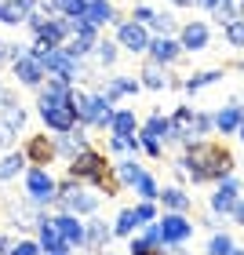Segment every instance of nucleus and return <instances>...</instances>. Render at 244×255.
I'll return each instance as SVG.
<instances>
[{"label":"nucleus","instance_id":"obj_1","mask_svg":"<svg viewBox=\"0 0 244 255\" xmlns=\"http://www.w3.org/2000/svg\"><path fill=\"white\" fill-rule=\"evenodd\" d=\"M234 153L223 142H212V138H190L182 142V157L175 160V175L182 182H193V186H204V182H223L234 175Z\"/></svg>","mask_w":244,"mask_h":255},{"label":"nucleus","instance_id":"obj_17","mask_svg":"<svg viewBox=\"0 0 244 255\" xmlns=\"http://www.w3.org/2000/svg\"><path fill=\"white\" fill-rule=\"evenodd\" d=\"M80 149H88V128L84 124H77L73 131H66V135H55V153L59 157L73 160Z\"/></svg>","mask_w":244,"mask_h":255},{"label":"nucleus","instance_id":"obj_56","mask_svg":"<svg viewBox=\"0 0 244 255\" xmlns=\"http://www.w3.org/2000/svg\"><path fill=\"white\" fill-rule=\"evenodd\" d=\"M237 138H241V142H244V124H241V128H237Z\"/></svg>","mask_w":244,"mask_h":255},{"label":"nucleus","instance_id":"obj_49","mask_svg":"<svg viewBox=\"0 0 244 255\" xmlns=\"http://www.w3.org/2000/svg\"><path fill=\"white\" fill-rule=\"evenodd\" d=\"M11 248H15V241H11V237L4 234V230H0V255H7Z\"/></svg>","mask_w":244,"mask_h":255},{"label":"nucleus","instance_id":"obj_58","mask_svg":"<svg viewBox=\"0 0 244 255\" xmlns=\"http://www.w3.org/2000/svg\"><path fill=\"white\" fill-rule=\"evenodd\" d=\"M230 255H244V248H234V252H230Z\"/></svg>","mask_w":244,"mask_h":255},{"label":"nucleus","instance_id":"obj_37","mask_svg":"<svg viewBox=\"0 0 244 255\" xmlns=\"http://www.w3.org/2000/svg\"><path fill=\"white\" fill-rule=\"evenodd\" d=\"M135 193H138V201H157V197H160V186H157V179L146 171V175L135 182Z\"/></svg>","mask_w":244,"mask_h":255},{"label":"nucleus","instance_id":"obj_25","mask_svg":"<svg viewBox=\"0 0 244 255\" xmlns=\"http://www.w3.org/2000/svg\"><path fill=\"white\" fill-rule=\"evenodd\" d=\"M113 168H117V179H121V186H135V182H138V179L146 175V168L138 164V157H135V153L121 157V160H117V164H113Z\"/></svg>","mask_w":244,"mask_h":255},{"label":"nucleus","instance_id":"obj_5","mask_svg":"<svg viewBox=\"0 0 244 255\" xmlns=\"http://www.w3.org/2000/svg\"><path fill=\"white\" fill-rule=\"evenodd\" d=\"M149 37H153L149 26H142V22H135V18L117 22V44L127 55H146L149 51Z\"/></svg>","mask_w":244,"mask_h":255},{"label":"nucleus","instance_id":"obj_36","mask_svg":"<svg viewBox=\"0 0 244 255\" xmlns=\"http://www.w3.org/2000/svg\"><path fill=\"white\" fill-rule=\"evenodd\" d=\"M234 248H237V241L230 237V234H219V230H215L212 241H208V252H204V255H230Z\"/></svg>","mask_w":244,"mask_h":255},{"label":"nucleus","instance_id":"obj_54","mask_svg":"<svg viewBox=\"0 0 244 255\" xmlns=\"http://www.w3.org/2000/svg\"><path fill=\"white\" fill-rule=\"evenodd\" d=\"M215 4H219V0H197V7H204V11H212Z\"/></svg>","mask_w":244,"mask_h":255},{"label":"nucleus","instance_id":"obj_46","mask_svg":"<svg viewBox=\"0 0 244 255\" xmlns=\"http://www.w3.org/2000/svg\"><path fill=\"white\" fill-rule=\"evenodd\" d=\"M22 55H29V44H18V40H15V44H7V59H11V62L22 59Z\"/></svg>","mask_w":244,"mask_h":255},{"label":"nucleus","instance_id":"obj_24","mask_svg":"<svg viewBox=\"0 0 244 255\" xmlns=\"http://www.w3.org/2000/svg\"><path fill=\"white\" fill-rule=\"evenodd\" d=\"M193 117H197L193 106H179L171 113V135H175V142H190L193 138Z\"/></svg>","mask_w":244,"mask_h":255},{"label":"nucleus","instance_id":"obj_28","mask_svg":"<svg viewBox=\"0 0 244 255\" xmlns=\"http://www.w3.org/2000/svg\"><path fill=\"white\" fill-rule=\"evenodd\" d=\"M0 121H4L7 128H11V131H22V128H26V121H29V113H26V106H22V102L15 99V102H7V106L4 110H0Z\"/></svg>","mask_w":244,"mask_h":255},{"label":"nucleus","instance_id":"obj_51","mask_svg":"<svg viewBox=\"0 0 244 255\" xmlns=\"http://www.w3.org/2000/svg\"><path fill=\"white\" fill-rule=\"evenodd\" d=\"M201 223H204L208 230H219V215H215V212H208V215L201 219Z\"/></svg>","mask_w":244,"mask_h":255},{"label":"nucleus","instance_id":"obj_29","mask_svg":"<svg viewBox=\"0 0 244 255\" xmlns=\"http://www.w3.org/2000/svg\"><path fill=\"white\" fill-rule=\"evenodd\" d=\"M135 230H142L135 208H121L117 219H113V234H117V237H135Z\"/></svg>","mask_w":244,"mask_h":255},{"label":"nucleus","instance_id":"obj_57","mask_svg":"<svg viewBox=\"0 0 244 255\" xmlns=\"http://www.w3.org/2000/svg\"><path fill=\"white\" fill-rule=\"evenodd\" d=\"M237 11H241V18H244V0H237Z\"/></svg>","mask_w":244,"mask_h":255},{"label":"nucleus","instance_id":"obj_2","mask_svg":"<svg viewBox=\"0 0 244 255\" xmlns=\"http://www.w3.org/2000/svg\"><path fill=\"white\" fill-rule=\"evenodd\" d=\"M66 175H73L80 182H88V186H95L99 193H106V197H117L124 186H121V179H117V168L106 160V153H99V149H80V153L69 160V171Z\"/></svg>","mask_w":244,"mask_h":255},{"label":"nucleus","instance_id":"obj_43","mask_svg":"<svg viewBox=\"0 0 244 255\" xmlns=\"http://www.w3.org/2000/svg\"><path fill=\"white\" fill-rule=\"evenodd\" d=\"M138 237H146L149 245L164 248V237H160V223H146V226H142V234H138Z\"/></svg>","mask_w":244,"mask_h":255},{"label":"nucleus","instance_id":"obj_59","mask_svg":"<svg viewBox=\"0 0 244 255\" xmlns=\"http://www.w3.org/2000/svg\"><path fill=\"white\" fill-rule=\"evenodd\" d=\"M241 106H244V91H241Z\"/></svg>","mask_w":244,"mask_h":255},{"label":"nucleus","instance_id":"obj_50","mask_svg":"<svg viewBox=\"0 0 244 255\" xmlns=\"http://www.w3.org/2000/svg\"><path fill=\"white\" fill-rule=\"evenodd\" d=\"M7 102H15V95H11V88H7V84H0V110H4Z\"/></svg>","mask_w":244,"mask_h":255},{"label":"nucleus","instance_id":"obj_9","mask_svg":"<svg viewBox=\"0 0 244 255\" xmlns=\"http://www.w3.org/2000/svg\"><path fill=\"white\" fill-rule=\"evenodd\" d=\"M44 215H48V208H40L37 201H29V197H26V201H11L7 204V219L18 230H37V223Z\"/></svg>","mask_w":244,"mask_h":255},{"label":"nucleus","instance_id":"obj_53","mask_svg":"<svg viewBox=\"0 0 244 255\" xmlns=\"http://www.w3.org/2000/svg\"><path fill=\"white\" fill-rule=\"evenodd\" d=\"M4 62H11V59H7V40L0 37V66H4Z\"/></svg>","mask_w":244,"mask_h":255},{"label":"nucleus","instance_id":"obj_21","mask_svg":"<svg viewBox=\"0 0 244 255\" xmlns=\"http://www.w3.org/2000/svg\"><path fill=\"white\" fill-rule=\"evenodd\" d=\"M99 204H102V193H99L95 186H88V182H84V186L73 193V201H69V212H77V215H95Z\"/></svg>","mask_w":244,"mask_h":255},{"label":"nucleus","instance_id":"obj_12","mask_svg":"<svg viewBox=\"0 0 244 255\" xmlns=\"http://www.w3.org/2000/svg\"><path fill=\"white\" fill-rule=\"evenodd\" d=\"M55 226H59V234L66 237L69 248H84V241H88V223H80L77 212H59V215H55Z\"/></svg>","mask_w":244,"mask_h":255},{"label":"nucleus","instance_id":"obj_42","mask_svg":"<svg viewBox=\"0 0 244 255\" xmlns=\"http://www.w3.org/2000/svg\"><path fill=\"white\" fill-rule=\"evenodd\" d=\"M135 215H138V223H142V226H146V223H157V219H160V212H157L153 201H138V204H135Z\"/></svg>","mask_w":244,"mask_h":255},{"label":"nucleus","instance_id":"obj_33","mask_svg":"<svg viewBox=\"0 0 244 255\" xmlns=\"http://www.w3.org/2000/svg\"><path fill=\"white\" fill-rule=\"evenodd\" d=\"M95 44H99V40H91V37H77V33H73V37H69L62 48L73 55V59H91V55H95Z\"/></svg>","mask_w":244,"mask_h":255},{"label":"nucleus","instance_id":"obj_6","mask_svg":"<svg viewBox=\"0 0 244 255\" xmlns=\"http://www.w3.org/2000/svg\"><path fill=\"white\" fill-rule=\"evenodd\" d=\"M160 223V237H164V248H171V245H186V241L193 237V219L186 215V212H164L157 219Z\"/></svg>","mask_w":244,"mask_h":255},{"label":"nucleus","instance_id":"obj_38","mask_svg":"<svg viewBox=\"0 0 244 255\" xmlns=\"http://www.w3.org/2000/svg\"><path fill=\"white\" fill-rule=\"evenodd\" d=\"M223 37H226L230 48H241L244 51V18H234L230 26H223Z\"/></svg>","mask_w":244,"mask_h":255},{"label":"nucleus","instance_id":"obj_10","mask_svg":"<svg viewBox=\"0 0 244 255\" xmlns=\"http://www.w3.org/2000/svg\"><path fill=\"white\" fill-rule=\"evenodd\" d=\"M11 73H15V80L22 88H33V91H40V84H44V77H48V69H44L33 55H22V59H15L11 62Z\"/></svg>","mask_w":244,"mask_h":255},{"label":"nucleus","instance_id":"obj_48","mask_svg":"<svg viewBox=\"0 0 244 255\" xmlns=\"http://www.w3.org/2000/svg\"><path fill=\"white\" fill-rule=\"evenodd\" d=\"M230 219H234L237 226H244V197H241V201L234 204V212H230Z\"/></svg>","mask_w":244,"mask_h":255},{"label":"nucleus","instance_id":"obj_7","mask_svg":"<svg viewBox=\"0 0 244 255\" xmlns=\"http://www.w3.org/2000/svg\"><path fill=\"white\" fill-rule=\"evenodd\" d=\"M37 245L44 255H69L73 248L66 245V237L59 234V226H55V215H44L37 223Z\"/></svg>","mask_w":244,"mask_h":255},{"label":"nucleus","instance_id":"obj_20","mask_svg":"<svg viewBox=\"0 0 244 255\" xmlns=\"http://www.w3.org/2000/svg\"><path fill=\"white\" fill-rule=\"evenodd\" d=\"M138 131H142V135H153V138H160L164 146H171V142H175V135H171V117H164L160 110H153V113H149V117L142 121V128H138Z\"/></svg>","mask_w":244,"mask_h":255},{"label":"nucleus","instance_id":"obj_30","mask_svg":"<svg viewBox=\"0 0 244 255\" xmlns=\"http://www.w3.org/2000/svg\"><path fill=\"white\" fill-rule=\"evenodd\" d=\"M179 29H182V22L171 11H157L153 22H149V33H160V37H179Z\"/></svg>","mask_w":244,"mask_h":255},{"label":"nucleus","instance_id":"obj_26","mask_svg":"<svg viewBox=\"0 0 244 255\" xmlns=\"http://www.w3.org/2000/svg\"><path fill=\"white\" fill-rule=\"evenodd\" d=\"M26 168H29V160L26 153H7V157H0V182H11V179H18V175H26Z\"/></svg>","mask_w":244,"mask_h":255},{"label":"nucleus","instance_id":"obj_22","mask_svg":"<svg viewBox=\"0 0 244 255\" xmlns=\"http://www.w3.org/2000/svg\"><path fill=\"white\" fill-rule=\"evenodd\" d=\"M157 201L164 204V212H186V215L193 212V197L186 193L182 186H164V190H160V197H157Z\"/></svg>","mask_w":244,"mask_h":255},{"label":"nucleus","instance_id":"obj_35","mask_svg":"<svg viewBox=\"0 0 244 255\" xmlns=\"http://www.w3.org/2000/svg\"><path fill=\"white\" fill-rule=\"evenodd\" d=\"M110 153H142V142L138 135H110Z\"/></svg>","mask_w":244,"mask_h":255},{"label":"nucleus","instance_id":"obj_44","mask_svg":"<svg viewBox=\"0 0 244 255\" xmlns=\"http://www.w3.org/2000/svg\"><path fill=\"white\" fill-rule=\"evenodd\" d=\"M7 255H44V252H40V245H37V241H18V245L11 248Z\"/></svg>","mask_w":244,"mask_h":255},{"label":"nucleus","instance_id":"obj_16","mask_svg":"<svg viewBox=\"0 0 244 255\" xmlns=\"http://www.w3.org/2000/svg\"><path fill=\"white\" fill-rule=\"evenodd\" d=\"M138 80H142V88H149V91H164V88L175 84V80H171V73H168V66L157 62V59H146V62H142V69H138Z\"/></svg>","mask_w":244,"mask_h":255},{"label":"nucleus","instance_id":"obj_23","mask_svg":"<svg viewBox=\"0 0 244 255\" xmlns=\"http://www.w3.org/2000/svg\"><path fill=\"white\" fill-rule=\"evenodd\" d=\"M138 88H142V80H138V77L113 73V77H106V88H102V91H106V95H110L113 102H117V99H124V95H135Z\"/></svg>","mask_w":244,"mask_h":255},{"label":"nucleus","instance_id":"obj_3","mask_svg":"<svg viewBox=\"0 0 244 255\" xmlns=\"http://www.w3.org/2000/svg\"><path fill=\"white\" fill-rule=\"evenodd\" d=\"M73 95V91H69ZM69 95H51V91H37V110H40V121L48 131L55 135H66L77 128V110H73V99Z\"/></svg>","mask_w":244,"mask_h":255},{"label":"nucleus","instance_id":"obj_14","mask_svg":"<svg viewBox=\"0 0 244 255\" xmlns=\"http://www.w3.org/2000/svg\"><path fill=\"white\" fill-rule=\"evenodd\" d=\"M146 59H157V62H164V66L179 62V59H182V44H179V37H160V33H153V37H149Z\"/></svg>","mask_w":244,"mask_h":255},{"label":"nucleus","instance_id":"obj_19","mask_svg":"<svg viewBox=\"0 0 244 255\" xmlns=\"http://www.w3.org/2000/svg\"><path fill=\"white\" fill-rule=\"evenodd\" d=\"M80 18L95 22L99 29H102V26H117V22H124V18L117 15V7L110 4V0H88V7H84V15H80Z\"/></svg>","mask_w":244,"mask_h":255},{"label":"nucleus","instance_id":"obj_34","mask_svg":"<svg viewBox=\"0 0 244 255\" xmlns=\"http://www.w3.org/2000/svg\"><path fill=\"white\" fill-rule=\"evenodd\" d=\"M208 15H212V18L219 22V29H223V26H230L234 18H241V11H237V0H219Z\"/></svg>","mask_w":244,"mask_h":255},{"label":"nucleus","instance_id":"obj_40","mask_svg":"<svg viewBox=\"0 0 244 255\" xmlns=\"http://www.w3.org/2000/svg\"><path fill=\"white\" fill-rule=\"evenodd\" d=\"M212 131H215V113H201V110H197V117H193V138H204Z\"/></svg>","mask_w":244,"mask_h":255},{"label":"nucleus","instance_id":"obj_27","mask_svg":"<svg viewBox=\"0 0 244 255\" xmlns=\"http://www.w3.org/2000/svg\"><path fill=\"white\" fill-rule=\"evenodd\" d=\"M138 117H135V110H117L113 113V124H110V135H138Z\"/></svg>","mask_w":244,"mask_h":255},{"label":"nucleus","instance_id":"obj_52","mask_svg":"<svg viewBox=\"0 0 244 255\" xmlns=\"http://www.w3.org/2000/svg\"><path fill=\"white\" fill-rule=\"evenodd\" d=\"M164 255H190V252H186V245H171V248H164Z\"/></svg>","mask_w":244,"mask_h":255},{"label":"nucleus","instance_id":"obj_55","mask_svg":"<svg viewBox=\"0 0 244 255\" xmlns=\"http://www.w3.org/2000/svg\"><path fill=\"white\" fill-rule=\"evenodd\" d=\"M175 7H197V0H171Z\"/></svg>","mask_w":244,"mask_h":255},{"label":"nucleus","instance_id":"obj_11","mask_svg":"<svg viewBox=\"0 0 244 255\" xmlns=\"http://www.w3.org/2000/svg\"><path fill=\"white\" fill-rule=\"evenodd\" d=\"M237 201H241V179L230 175V179H223V182H215V193H212V201H208V204H212L215 215H230Z\"/></svg>","mask_w":244,"mask_h":255},{"label":"nucleus","instance_id":"obj_18","mask_svg":"<svg viewBox=\"0 0 244 255\" xmlns=\"http://www.w3.org/2000/svg\"><path fill=\"white\" fill-rule=\"evenodd\" d=\"M113 237H117V234H113V226H106V223H102V219H95V215L88 219V241H84L88 252H99V255L110 252Z\"/></svg>","mask_w":244,"mask_h":255},{"label":"nucleus","instance_id":"obj_15","mask_svg":"<svg viewBox=\"0 0 244 255\" xmlns=\"http://www.w3.org/2000/svg\"><path fill=\"white\" fill-rule=\"evenodd\" d=\"M241 124H244V106H241V99H230L226 106L215 110V131H219V135H237Z\"/></svg>","mask_w":244,"mask_h":255},{"label":"nucleus","instance_id":"obj_45","mask_svg":"<svg viewBox=\"0 0 244 255\" xmlns=\"http://www.w3.org/2000/svg\"><path fill=\"white\" fill-rule=\"evenodd\" d=\"M153 15H157V11H153V7H146V4H135V7H131V18H135V22H142V26H149V22H153Z\"/></svg>","mask_w":244,"mask_h":255},{"label":"nucleus","instance_id":"obj_8","mask_svg":"<svg viewBox=\"0 0 244 255\" xmlns=\"http://www.w3.org/2000/svg\"><path fill=\"white\" fill-rule=\"evenodd\" d=\"M179 44H182V51H208V44H212V29H208V22L201 18H193V22H182V29H179Z\"/></svg>","mask_w":244,"mask_h":255},{"label":"nucleus","instance_id":"obj_4","mask_svg":"<svg viewBox=\"0 0 244 255\" xmlns=\"http://www.w3.org/2000/svg\"><path fill=\"white\" fill-rule=\"evenodd\" d=\"M22 182H26V197L37 201L40 208H51L55 197H59V179H55L48 168H40V164H29L26 175H22Z\"/></svg>","mask_w":244,"mask_h":255},{"label":"nucleus","instance_id":"obj_39","mask_svg":"<svg viewBox=\"0 0 244 255\" xmlns=\"http://www.w3.org/2000/svg\"><path fill=\"white\" fill-rule=\"evenodd\" d=\"M127 255H164V248L149 245L146 237H127Z\"/></svg>","mask_w":244,"mask_h":255},{"label":"nucleus","instance_id":"obj_47","mask_svg":"<svg viewBox=\"0 0 244 255\" xmlns=\"http://www.w3.org/2000/svg\"><path fill=\"white\" fill-rule=\"evenodd\" d=\"M11 142H15V131H11V128H7L4 121H0V149H7Z\"/></svg>","mask_w":244,"mask_h":255},{"label":"nucleus","instance_id":"obj_31","mask_svg":"<svg viewBox=\"0 0 244 255\" xmlns=\"http://www.w3.org/2000/svg\"><path fill=\"white\" fill-rule=\"evenodd\" d=\"M223 80V69H201V73H190L182 80V91H201V88H208V84H219Z\"/></svg>","mask_w":244,"mask_h":255},{"label":"nucleus","instance_id":"obj_32","mask_svg":"<svg viewBox=\"0 0 244 255\" xmlns=\"http://www.w3.org/2000/svg\"><path fill=\"white\" fill-rule=\"evenodd\" d=\"M117 55H121V44H117V40H99V44H95V62H99L102 69H113V66H117Z\"/></svg>","mask_w":244,"mask_h":255},{"label":"nucleus","instance_id":"obj_13","mask_svg":"<svg viewBox=\"0 0 244 255\" xmlns=\"http://www.w3.org/2000/svg\"><path fill=\"white\" fill-rule=\"evenodd\" d=\"M22 153H26V160L29 164H40V168H48L55 157V138H48V135H29L26 142H22Z\"/></svg>","mask_w":244,"mask_h":255},{"label":"nucleus","instance_id":"obj_41","mask_svg":"<svg viewBox=\"0 0 244 255\" xmlns=\"http://www.w3.org/2000/svg\"><path fill=\"white\" fill-rule=\"evenodd\" d=\"M88 7V0H55V11L59 15H69V18H80Z\"/></svg>","mask_w":244,"mask_h":255}]
</instances>
